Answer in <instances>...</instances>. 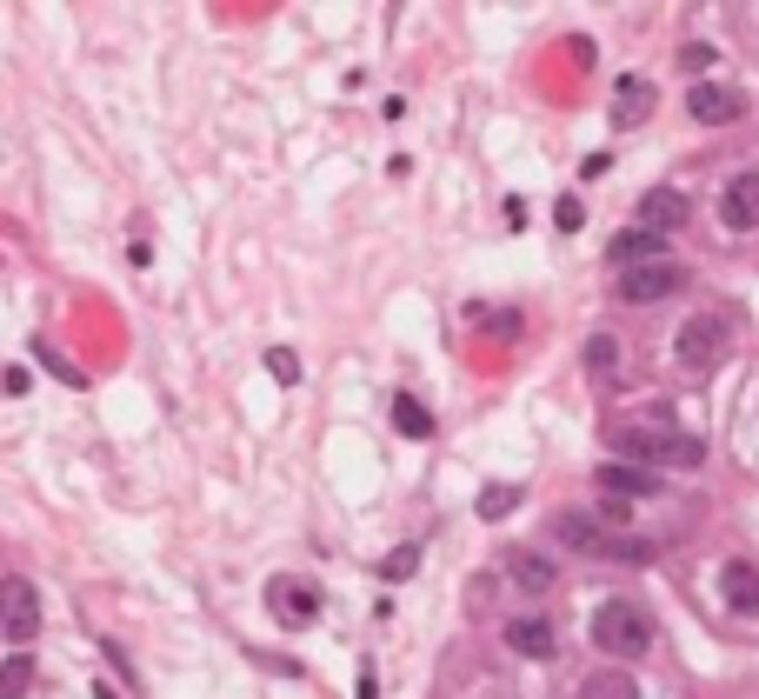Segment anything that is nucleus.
<instances>
[{
    "label": "nucleus",
    "instance_id": "1",
    "mask_svg": "<svg viewBox=\"0 0 759 699\" xmlns=\"http://www.w3.org/2000/svg\"><path fill=\"white\" fill-rule=\"evenodd\" d=\"M593 647H600L607 660H640V653L653 647V620H647V607H633V600H607V607L593 613Z\"/></svg>",
    "mask_w": 759,
    "mask_h": 699
},
{
    "label": "nucleus",
    "instance_id": "2",
    "mask_svg": "<svg viewBox=\"0 0 759 699\" xmlns=\"http://www.w3.org/2000/svg\"><path fill=\"white\" fill-rule=\"evenodd\" d=\"M560 547H573V553H587V560H627V567L653 560L647 540L607 533V520H593V513H560Z\"/></svg>",
    "mask_w": 759,
    "mask_h": 699
},
{
    "label": "nucleus",
    "instance_id": "3",
    "mask_svg": "<svg viewBox=\"0 0 759 699\" xmlns=\"http://www.w3.org/2000/svg\"><path fill=\"white\" fill-rule=\"evenodd\" d=\"M607 447L620 460H660V467H700V440L687 433H647V427H613Z\"/></svg>",
    "mask_w": 759,
    "mask_h": 699
},
{
    "label": "nucleus",
    "instance_id": "4",
    "mask_svg": "<svg viewBox=\"0 0 759 699\" xmlns=\"http://www.w3.org/2000/svg\"><path fill=\"white\" fill-rule=\"evenodd\" d=\"M720 353H727V320H720V313H693V320L680 327V340H673V360H680L687 373L720 367Z\"/></svg>",
    "mask_w": 759,
    "mask_h": 699
},
{
    "label": "nucleus",
    "instance_id": "5",
    "mask_svg": "<svg viewBox=\"0 0 759 699\" xmlns=\"http://www.w3.org/2000/svg\"><path fill=\"white\" fill-rule=\"evenodd\" d=\"M680 280H687V273H680V267H673V253H667V260L620 267V280H613V287H620V300H627V307H653V300L680 293Z\"/></svg>",
    "mask_w": 759,
    "mask_h": 699
},
{
    "label": "nucleus",
    "instance_id": "6",
    "mask_svg": "<svg viewBox=\"0 0 759 699\" xmlns=\"http://www.w3.org/2000/svg\"><path fill=\"white\" fill-rule=\"evenodd\" d=\"M0 633L20 640V647L40 633V593L27 580H0Z\"/></svg>",
    "mask_w": 759,
    "mask_h": 699
},
{
    "label": "nucleus",
    "instance_id": "7",
    "mask_svg": "<svg viewBox=\"0 0 759 699\" xmlns=\"http://www.w3.org/2000/svg\"><path fill=\"white\" fill-rule=\"evenodd\" d=\"M267 613H273L280 627H307V620L320 613V593H313L307 580H273V587H267Z\"/></svg>",
    "mask_w": 759,
    "mask_h": 699
},
{
    "label": "nucleus",
    "instance_id": "8",
    "mask_svg": "<svg viewBox=\"0 0 759 699\" xmlns=\"http://www.w3.org/2000/svg\"><path fill=\"white\" fill-rule=\"evenodd\" d=\"M720 213H727L733 233H753V227H759V173H733V180H727Z\"/></svg>",
    "mask_w": 759,
    "mask_h": 699
},
{
    "label": "nucleus",
    "instance_id": "9",
    "mask_svg": "<svg viewBox=\"0 0 759 699\" xmlns=\"http://www.w3.org/2000/svg\"><path fill=\"white\" fill-rule=\"evenodd\" d=\"M687 107H693V120H700V127H727V120H740V113H747V100H740L733 87H693V93H687Z\"/></svg>",
    "mask_w": 759,
    "mask_h": 699
},
{
    "label": "nucleus",
    "instance_id": "10",
    "mask_svg": "<svg viewBox=\"0 0 759 699\" xmlns=\"http://www.w3.org/2000/svg\"><path fill=\"white\" fill-rule=\"evenodd\" d=\"M680 220H687V193H673V187H653V193L640 200V227H647V233H660V240H667Z\"/></svg>",
    "mask_w": 759,
    "mask_h": 699
},
{
    "label": "nucleus",
    "instance_id": "11",
    "mask_svg": "<svg viewBox=\"0 0 759 699\" xmlns=\"http://www.w3.org/2000/svg\"><path fill=\"white\" fill-rule=\"evenodd\" d=\"M507 573H513V587H527V593H547L560 573H553V560L547 553H527V547H507Z\"/></svg>",
    "mask_w": 759,
    "mask_h": 699
},
{
    "label": "nucleus",
    "instance_id": "12",
    "mask_svg": "<svg viewBox=\"0 0 759 699\" xmlns=\"http://www.w3.org/2000/svg\"><path fill=\"white\" fill-rule=\"evenodd\" d=\"M607 260H620V267H640V260H667V240L660 233H647V227H627L620 240H613V253Z\"/></svg>",
    "mask_w": 759,
    "mask_h": 699
},
{
    "label": "nucleus",
    "instance_id": "13",
    "mask_svg": "<svg viewBox=\"0 0 759 699\" xmlns=\"http://www.w3.org/2000/svg\"><path fill=\"white\" fill-rule=\"evenodd\" d=\"M720 593H727L733 613H759V573L747 567V560H733V567L720 573Z\"/></svg>",
    "mask_w": 759,
    "mask_h": 699
},
{
    "label": "nucleus",
    "instance_id": "14",
    "mask_svg": "<svg viewBox=\"0 0 759 699\" xmlns=\"http://www.w3.org/2000/svg\"><path fill=\"white\" fill-rule=\"evenodd\" d=\"M600 487H607L613 500H647V493H660V480H653V473H640V467H607V473H600Z\"/></svg>",
    "mask_w": 759,
    "mask_h": 699
},
{
    "label": "nucleus",
    "instance_id": "15",
    "mask_svg": "<svg viewBox=\"0 0 759 699\" xmlns=\"http://www.w3.org/2000/svg\"><path fill=\"white\" fill-rule=\"evenodd\" d=\"M507 647L527 653V660H547V653H553V627H547V620H513V627H507Z\"/></svg>",
    "mask_w": 759,
    "mask_h": 699
},
{
    "label": "nucleus",
    "instance_id": "16",
    "mask_svg": "<svg viewBox=\"0 0 759 699\" xmlns=\"http://www.w3.org/2000/svg\"><path fill=\"white\" fill-rule=\"evenodd\" d=\"M393 427H400L407 440H433V413H427L413 393H393Z\"/></svg>",
    "mask_w": 759,
    "mask_h": 699
},
{
    "label": "nucleus",
    "instance_id": "17",
    "mask_svg": "<svg viewBox=\"0 0 759 699\" xmlns=\"http://www.w3.org/2000/svg\"><path fill=\"white\" fill-rule=\"evenodd\" d=\"M580 699H640V680L620 673V667H607V673H593V680L580 687Z\"/></svg>",
    "mask_w": 759,
    "mask_h": 699
},
{
    "label": "nucleus",
    "instance_id": "18",
    "mask_svg": "<svg viewBox=\"0 0 759 699\" xmlns=\"http://www.w3.org/2000/svg\"><path fill=\"white\" fill-rule=\"evenodd\" d=\"M27 687H33V660H27V653H13V660L0 667V699H20Z\"/></svg>",
    "mask_w": 759,
    "mask_h": 699
},
{
    "label": "nucleus",
    "instance_id": "19",
    "mask_svg": "<svg viewBox=\"0 0 759 699\" xmlns=\"http://www.w3.org/2000/svg\"><path fill=\"white\" fill-rule=\"evenodd\" d=\"M620 93H627V107H620V127H640V120H647V100H653V87H647V80H627Z\"/></svg>",
    "mask_w": 759,
    "mask_h": 699
},
{
    "label": "nucleus",
    "instance_id": "20",
    "mask_svg": "<svg viewBox=\"0 0 759 699\" xmlns=\"http://www.w3.org/2000/svg\"><path fill=\"white\" fill-rule=\"evenodd\" d=\"M587 367H593V373H613V367H620V340H613V333H593V340H587Z\"/></svg>",
    "mask_w": 759,
    "mask_h": 699
},
{
    "label": "nucleus",
    "instance_id": "21",
    "mask_svg": "<svg viewBox=\"0 0 759 699\" xmlns=\"http://www.w3.org/2000/svg\"><path fill=\"white\" fill-rule=\"evenodd\" d=\"M513 507H520V493H513V487H487V493H480V520H507Z\"/></svg>",
    "mask_w": 759,
    "mask_h": 699
},
{
    "label": "nucleus",
    "instance_id": "22",
    "mask_svg": "<svg viewBox=\"0 0 759 699\" xmlns=\"http://www.w3.org/2000/svg\"><path fill=\"white\" fill-rule=\"evenodd\" d=\"M413 567H420V547H400V553H387V560H380V580H393V587H400Z\"/></svg>",
    "mask_w": 759,
    "mask_h": 699
},
{
    "label": "nucleus",
    "instance_id": "23",
    "mask_svg": "<svg viewBox=\"0 0 759 699\" xmlns=\"http://www.w3.org/2000/svg\"><path fill=\"white\" fill-rule=\"evenodd\" d=\"M267 373H273L280 387H300V360H293L287 347H273V353H267Z\"/></svg>",
    "mask_w": 759,
    "mask_h": 699
},
{
    "label": "nucleus",
    "instance_id": "24",
    "mask_svg": "<svg viewBox=\"0 0 759 699\" xmlns=\"http://www.w3.org/2000/svg\"><path fill=\"white\" fill-rule=\"evenodd\" d=\"M473 313H480V327H493V333H507V340L520 333V313H493V307H473Z\"/></svg>",
    "mask_w": 759,
    "mask_h": 699
},
{
    "label": "nucleus",
    "instance_id": "25",
    "mask_svg": "<svg viewBox=\"0 0 759 699\" xmlns=\"http://www.w3.org/2000/svg\"><path fill=\"white\" fill-rule=\"evenodd\" d=\"M553 220H560V233H580V220H587V207H580V200H560V207H553Z\"/></svg>",
    "mask_w": 759,
    "mask_h": 699
}]
</instances>
